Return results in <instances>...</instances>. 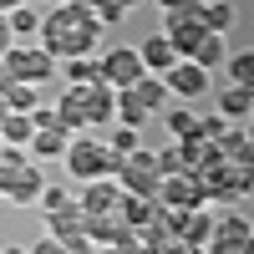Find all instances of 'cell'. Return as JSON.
I'll return each mask as SVG.
<instances>
[{
  "instance_id": "obj_1",
  "label": "cell",
  "mask_w": 254,
  "mask_h": 254,
  "mask_svg": "<svg viewBox=\"0 0 254 254\" xmlns=\"http://www.w3.org/2000/svg\"><path fill=\"white\" fill-rule=\"evenodd\" d=\"M97 15L92 5H76V0H61V5H51L46 15H41V46H46L56 61H71V56H87L97 46Z\"/></svg>"
},
{
  "instance_id": "obj_2",
  "label": "cell",
  "mask_w": 254,
  "mask_h": 254,
  "mask_svg": "<svg viewBox=\"0 0 254 254\" xmlns=\"http://www.w3.org/2000/svg\"><path fill=\"white\" fill-rule=\"evenodd\" d=\"M41 188H46L41 168L26 163L15 147H0V198L15 203V208H31V203L41 198Z\"/></svg>"
},
{
  "instance_id": "obj_3",
  "label": "cell",
  "mask_w": 254,
  "mask_h": 254,
  "mask_svg": "<svg viewBox=\"0 0 254 254\" xmlns=\"http://www.w3.org/2000/svg\"><path fill=\"white\" fill-rule=\"evenodd\" d=\"M117 168H122V158L112 153L107 142H97V137H71V147H66V173L71 178H117Z\"/></svg>"
},
{
  "instance_id": "obj_4",
  "label": "cell",
  "mask_w": 254,
  "mask_h": 254,
  "mask_svg": "<svg viewBox=\"0 0 254 254\" xmlns=\"http://www.w3.org/2000/svg\"><path fill=\"white\" fill-rule=\"evenodd\" d=\"M5 66L15 81H31V87H41V81H51L61 66H56V56L46 46H10L5 51Z\"/></svg>"
},
{
  "instance_id": "obj_5",
  "label": "cell",
  "mask_w": 254,
  "mask_h": 254,
  "mask_svg": "<svg viewBox=\"0 0 254 254\" xmlns=\"http://www.w3.org/2000/svg\"><path fill=\"white\" fill-rule=\"evenodd\" d=\"M158 173H153V153L147 147H137L132 158H122V168H117V188L122 193H142V198H158Z\"/></svg>"
},
{
  "instance_id": "obj_6",
  "label": "cell",
  "mask_w": 254,
  "mask_h": 254,
  "mask_svg": "<svg viewBox=\"0 0 254 254\" xmlns=\"http://www.w3.org/2000/svg\"><path fill=\"white\" fill-rule=\"evenodd\" d=\"M158 203H168V208H203L208 203V193H203V183L193 178V173H173V178H163L158 183Z\"/></svg>"
},
{
  "instance_id": "obj_7",
  "label": "cell",
  "mask_w": 254,
  "mask_h": 254,
  "mask_svg": "<svg viewBox=\"0 0 254 254\" xmlns=\"http://www.w3.org/2000/svg\"><path fill=\"white\" fill-rule=\"evenodd\" d=\"M97 66H102V81L122 92V87H132V81L142 76V56H137V46H117V51L102 56Z\"/></svg>"
},
{
  "instance_id": "obj_8",
  "label": "cell",
  "mask_w": 254,
  "mask_h": 254,
  "mask_svg": "<svg viewBox=\"0 0 254 254\" xmlns=\"http://www.w3.org/2000/svg\"><path fill=\"white\" fill-rule=\"evenodd\" d=\"M249 234H254V224L239 214V208H224V214L214 219V239H208L203 249H208V254H214V249H239Z\"/></svg>"
},
{
  "instance_id": "obj_9",
  "label": "cell",
  "mask_w": 254,
  "mask_h": 254,
  "mask_svg": "<svg viewBox=\"0 0 254 254\" xmlns=\"http://www.w3.org/2000/svg\"><path fill=\"white\" fill-rule=\"evenodd\" d=\"M163 81H168V92H173L178 102H193V97H203V92H208V71L198 66V61H178V66L168 71Z\"/></svg>"
},
{
  "instance_id": "obj_10",
  "label": "cell",
  "mask_w": 254,
  "mask_h": 254,
  "mask_svg": "<svg viewBox=\"0 0 254 254\" xmlns=\"http://www.w3.org/2000/svg\"><path fill=\"white\" fill-rule=\"evenodd\" d=\"M117 198H122L117 178H87V183H81L76 208H81V214H112V208H117Z\"/></svg>"
},
{
  "instance_id": "obj_11",
  "label": "cell",
  "mask_w": 254,
  "mask_h": 254,
  "mask_svg": "<svg viewBox=\"0 0 254 254\" xmlns=\"http://www.w3.org/2000/svg\"><path fill=\"white\" fill-rule=\"evenodd\" d=\"M137 56H142V71H153V76H168V71L183 61V56L173 51V41H168L163 31H158V36H147L142 46H137Z\"/></svg>"
},
{
  "instance_id": "obj_12",
  "label": "cell",
  "mask_w": 254,
  "mask_h": 254,
  "mask_svg": "<svg viewBox=\"0 0 254 254\" xmlns=\"http://www.w3.org/2000/svg\"><path fill=\"white\" fill-rule=\"evenodd\" d=\"M56 122L66 127V132H87V87H66L61 92V102H56Z\"/></svg>"
},
{
  "instance_id": "obj_13",
  "label": "cell",
  "mask_w": 254,
  "mask_h": 254,
  "mask_svg": "<svg viewBox=\"0 0 254 254\" xmlns=\"http://www.w3.org/2000/svg\"><path fill=\"white\" fill-rule=\"evenodd\" d=\"M87 122H117V87L107 81L87 87Z\"/></svg>"
},
{
  "instance_id": "obj_14",
  "label": "cell",
  "mask_w": 254,
  "mask_h": 254,
  "mask_svg": "<svg viewBox=\"0 0 254 254\" xmlns=\"http://www.w3.org/2000/svg\"><path fill=\"white\" fill-rule=\"evenodd\" d=\"M36 158H66V147H71V132L66 127H36V137L26 142Z\"/></svg>"
},
{
  "instance_id": "obj_15",
  "label": "cell",
  "mask_w": 254,
  "mask_h": 254,
  "mask_svg": "<svg viewBox=\"0 0 254 254\" xmlns=\"http://www.w3.org/2000/svg\"><path fill=\"white\" fill-rule=\"evenodd\" d=\"M178 239L203 249L208 239H214V214H208V208H188V214H183V224H178Z\"/></svg>"
},
{
  "instance_id": "obj_16",
  "label": "cell",
  "mask_w": 254,
  "mask_h": 254,
  "mask_svg": "<svg viewBox=\"0 0 254 254\" xmlns=\"http://www.w3.org/2000/svg\"><path fill=\"white\" fill-rule=\"evenodd\" d=\"M219 117H229V122H244V117H254V97H249V87H229L219 92Z\"/></svg>"
},
{
  "instance_id": "obj_17",
  "label": "cell",
  "mask_w": 254,
  "mask_h": 254,
  "mask_svg": "<svg viewBox=\"0 0 254 254\" xmlns=\"http://www.w3.org/2000/svg\"><path fill=\"white\" fill-rule=\"evenodd\" d=\"M51 239L61 244H76V239H87V214L81 208H66V214H51V229H46Z\"/></svg>"
},
{
  "instance_id": "obj_18",
  "label": "cell",
  "mask_w": 254,
  "mask_h": 254,
  "mask_svg": "<svg viewBox=\"0 0 254 254\" xmlns=\"http://www.w3.org/2000/svg\"><path fill=\"white\" fill-rule=\"evenodd\" d=\"M127 92H132L147 112H163V102H168V81H163V76H153V71H142V76H137Z\"/></svg>"
},
{
  "instance_id": "obj_19",
  "label": "cell",
  "mask_w": 254,
  "mask_h": 254,
  "mask_svg": "<svg viewBox=\"0 0 254 254\" xmlns=\"http://www.w3.org/2000/svg\"><path fill=\"white\" fill-rule=\"evenodd\" d=\"M31 137H36L31 112H5V117H0V142H5V147H20V142H31Z\"/></svg>"
},
{
  "instance_id": "obj_20",
  "label": "cell",
  "mask_w": 254,
  "mask_h": 254,
  "mask_svg": "<svg viewBox=\"0 0 254 254\" xmlns=\"http://www.w3.org/2000/svg\"><path fill=\"white\" fill-rule=\"evenodd\" d=\"M153 208H158V198H142V193H122V198H117L122 224H132V229H142L147 219H153Z\"/></svg>"
},
{
  "instance_id": "obj_21",
  "label": "cell",
  "mask_w": 254,
  "mask_h": 254,
  "mask_svg": "<svg viewBox=\"0 0 254 254\" xmlns=\"http://www.w3.org/2000/svg\"><path fill=\"white\" fill-rule=\"evenodd\" d=\"M153 117H158V112H147V107H142V102L127 92V87L117 92V122H122V127H137V132H142V127L153 122Z\"/></svg>"
},
{
  "instance_id": "obj_22",
  "label": "cell",
  "mask_w": 254,
  "mask_h": 254,
  "mask_svg": "<svg viewBox=\"0 0 254 254\" xmlns=\"http://www.w3.org/2000/svg\"><path fill=\"white\" fill-rule=\"evenodd\" d=\"M122 229H127V224H122L117 208H112V214H87V239H92V244H112Z\"/></svg>"
},
{
  "instance_id": "obj_23",
  "label": "cell",
  "mask_w": 254,
  "mask_h": 254,
  "mask_svg": "<svg viewBox=\"0 0 254 254\" xmlns=\"http://www.w3.org/2000/svg\"><path fill=\"white\" fill-rule=\"evenodd\" d=\"M203 5H208V0H178V5H163V31L168 26H203Z\"/></svg>"
},
{
  "instance_id": "obj_24",
  "label": "cell",
  "mask_w": 254,
  "mask_h": 254,
  "mask_svg": "<svg viewBox=\"0 0 254 254\" xmlns=\"http://www.w3.org/2000/svg\"><path fill=\"white\" fill-rule=\"evenodd\" d=\"M61 76H66L71 87H97V81H102V66H97L92 56H71L66 66H61Z\"/></svg>"
},
{
  "instance_id": "obj_25",
  "label": "cell",
  "mask_w": 254,
  "mask_h": 254,
  "mask_svg": "<svg viewBox=\"0 0 254 254\" xmlns=\"http://www.w3.org/2000/svg\"><path fill=\"white\" fill-rule=\"evenodd\" d=\"M224 56H229V51H224V36H219V31H203V41L193 46V56H188V61H198L203 71H214Z\"/></svg>"
},
{
  "instance_id": "obj_26",
  "label": "cell",
  "mask_w": 254,
  "mask_h": 254,
  "mask_svg": "<svg viewBox=\"0 0 254 254\" xmlns=\"http://www.w3.org/2000/svg\"><path fill=\"white\" fill-rule=\"evenodd\" d=\"M163 127L173 132V142H178V137H198V112H188V107H168V112H163Z\"/></svg>"
},
{
  "instance_id": "obj_27",
  "label": "cell",
  "mask_w": 254,
  "mask_h": 254,
  "mask_svg": "<svg viewBox=\"0 0 254 254\" xmlns=\"http://www.w3.org/2000/svg\"><path fill=\"white\" fill-rule=\"evenodd\" d=\"M36 203H41V214H46V219H51V214H66V208H76L71 188H61V183H46V188H41V198H36Z\"/></svg>"
},
{
  "instance_id": "obj_28",
  "label": "cell",
  "mask_w": 254,
  "mask_h": 254,
  "mask_svg": "<svg viewBox=\"0 0 254 254\" xmlns=\"http://www.w3.org/2000/svg\"><path fill=\"white\" fill-rule=\"evenodd\" d=\"M203 31H208V26H168L163 36L173 41V51H178V56L188 61V56H193V46H198V41H203Z\"/></svg>"
},
{
  "instance_id": "obj_29",
  "label": "cell",
  "mask_w": 254,
  "mask_h": 254,
  "mask_svg": "<svg viewBox=\"0 0 254 254\" xmlns=\"http://www.w3.org/2000/svg\"><path fill=\"white\" fill-rule=\"evenodd\" d=\"M5 102H10V112H36L41 87H31V81H10V87H5Z\"/></svg>"
},
{
  "instance_id": "obj_30",
  "label": "cell",
  "mask_w": 254,
  "mask_h": 254,
  "mask_svg": "<svg viewBox=\"0 0 254 254\" xmlns=\"http://www.w3.org/2000/svg\"><path fill=\"white\" fill-rule=\"evenodd\" d=\"M224 66H229V81H234V87H254V51L224 56Z\"/></svg>"
},
{
  "instance_id": "obj_31",
  "label": "cell",
  "mask_w": 254,
  "mask_h": 254,
  "mask_svg": "<svg viewBox=\"0 0 254 254\" xmlns=\"http://www.w3.org/2000/svg\"><path fill=\"white\" fill-rule=\"evenodd\" d=\"M10 15V31L15 36H41V10L36 5H15V10H5Z\"/></svg>"
},
{
  "instance_id": "obj_32",
  "label": "cell",
  "mask_w": 254,
  "mask_h": 254,
  "mask_svg": "<svg viewBox=\"0 0 254 254\" xmlns=\"http://www.w3.org/2000/svg\"><path fill=\"white\" fill-rule=\"evenodd\" d=\"M107 147H112L117 158H132L137 147H142V142H137V127H122V122H112V137H107Z\"/></svg>"
},
{
  "instance_id": "obj_33",
  "label": "cell",
  "mask_w": 254,
  "mask_h": 254,
  "mask_svg": "<svg viewBox=\"0 0 254 254\" xmlns=\"http://www.w3.org/2000/svg\"><path fill=\"white\" fill-rule=\"evenodd\" d=\"M203 26L224 36L229 26H234V5H224V0H208V5H203Z\"/></svg>"
},
{
  "instance_id": "obj_34",
  "label": "cell",
  "mask_w": 254,
  "mask_h": 254,
  "mask_svg": "<svg viewBox=\"0 0 254 254\" xmlns=\"http://www.w3.org/2000/svg\"><path fill=\"white\" fill-rule=\"evenodd\" d=\"M153 173L158 178H173V173H188V163L178 158V147H168V153H153Z\"/></svg>"
},
{
  "instance_id": "obj_35",
  "label": "cell",
  "mask_w": 254,
  "mask_h": 254,
  "mask_svg": "<svg viewBox=\"0 0 254 254\" xmlns=\"http://www.w3.org/2000/svg\"><path fill=\"white\" fill-rule=\"evenodd\" d=\"M92 15H97V26H117V20L127 15V5H122V0H97Z\"/></svg>"
},
{
  "instance_id": "obj_36",
  "label": "cell",
  "mask_w": 254,
  "mask_h": 254,
  "mask_svg": "<svg viewBox=\"0 0 254 254\" xmlns=\"http://www.w3.org/2000/svg\"><path fill=\"white\" fill-rule=\"evenodd\" d=\"M224 132H229V117H219V112H214V117H198V137H208V142H219Z\"/></svg>"
},
{
  "instance_id": "obj_37",
  "label": "cell",
  "mask_w": 254,
  "mask_h": 254,
  "mask_svg": "<svg viewBox=\"0 0 254 254\" xmlns=\"http://www.w3.org/2000/svg\"><path fill=\"white\" fill-rule=\"evenodd\" d=\"M31 254H71V249L61 244V239H51V234H46V239H36V244H31Z\"/></svg>"
},
{
  "instance_id": "obj_38",
  "label": "cell",
  "mask_w": 254,
  "mask_h": 254,
  "mask_svg": "<svg viewBox=\"0 0 254 254\" xmlns=\"http://www.w3.org/2000/svg\"><path fill=\"white\" fill-rule=\"evenodd\" d=\"M31 122H36V127H61V122H56V107H41V102H36Z\"/></svg>"
},
{
  "instance_id": "obj_39",
  "label": "cell",
  "mask_w": 254,
  "mask_h": 254,
  "mask_svg": "<svg viewBox=\"0 0 254 254\" xmlns=\"http://www.w3.org/2000/svg\"><path fill=\"white\" fill-rule=\"evenodd\" d=\"M15 46V31H10V15H0V56Z\"/></svg>"
},
{
  "instance_id": "obj_40",
  "label": "cell",
  "mask_w": 254,
  "mask_h": 254,
  "mask_svg": "<svg viewBox=\"0 0 254 254\" xmlns=\"http://www.w3.org/2000/svg\"><path fill=\"white\" fill-rule=\"evenodd\" d=\"M71 254H102V244H92V239H76V244H66Z\"/></svg>"
},
{
  "instance_id": "obj_41",
  "label": "cell",
  "mask_w": 254,
  "mask_h": 254,
  "mask_svg": "<svg viewBox=\"0 0 254 254\" xmlns=\"http://www.w3.org/2000/svg\"><path fill=\"white\" fill-rule=\"evenodd\" d=\"M10 81H15V76H10V66H5V56H0V92H5Z\"/></svg>"
},
{
  "instance_id": "obj_42",
  "label": "cell",
  "mask_w": 254,
  "mask_h": 254,
  "mask_svg": "<svg viewBox=\"0 0 254 254\" xmlns=\"http://www.w3.org/2000/svg\"><path fill=\"white\" fill-rule=\"evenodd\" d=\"M15 5H26V0H0V15H5V10H15Z\"/></svg>"
},
{
  "instance_id": "obj_43",
  "label": "cell",
  "mask_w": 254,
  "mask_h": 254,
  "mask_svg": "<svg viewBox=\"0 0 254 254\" xmlns=\"http://www.w3.org/2000/svg\"><path fill=\"white\" fill-rule=\"evenodd\" d=\"M26 5H36V10H41V5H61V0H26Z\"/></svg>"
},
{
  "instance_id": "obj_44",
  "label": "cell",
  "mask_w": 254,
  "mask_h": 254,
  "mask_svg": "<svg viewBox=\"0 0 254 254\" xmlns=\"http://www.w3.org/2000/svg\"><path fill=\"white\" fill-rule=\"evenodd\" d=\"M0 254H31V249H15V244H5V249H0Z\"/></svg>"
},
{
  "instance_id": "obj_45",
  "label": "cell",
  "mask_w": 254,
  "mask_h": 254,
  "mask_svg": "<svg viewBox=\"0 0 254 254\" xmlns=\"http://www.w3.org/2000/svg\"><path fill=\"white\" fill-rule=\"evenodd\" d=\"M5 112H10V102H5V92H0V117H5Z\"/></svg>"
},
{
  "instance_id": "obj_46",
  "label": "cell",
  "mask_w": 254,
  "mask_h": 254,
  "mask_svg": "<svg viewBox=\"0 0 254 254\" xmlns=\"http://www.w3.org/2000/svg\"><path fill=\"white\" fill-rule=\"evenodd\" d=\"M122 5H127V10H132V5H137V0H122Z\"/></svg>"
},
{
  "instance_id": "obj_47",
  "label": "cell",
  "mask_w": 254,
  "mask_h": 254,
  "mask_svg": "<svg viewBox=\"0 0 254 254\" xmlns=\"http://www.w3.org/2000/svg\"><path fill=\"white\" fill-rule=\"evenodd\" d=\"M158 5H178V0H158Z\"/></svg>"
},
{
  "instance_id": "obj_48",
  "label": "cell",
  "mask_w": 254,
  "mask_h": 254,
  "mask_svg": "<svg viewBox=\"0 0 254 254\" xmlns=\"http://www.w3.org/2000/svg\"><path fill=\"white\" fill-rule=\"evenodd\" d=\"M249 97H254V87H249Z\"/></svg>"
}]
</instances>
